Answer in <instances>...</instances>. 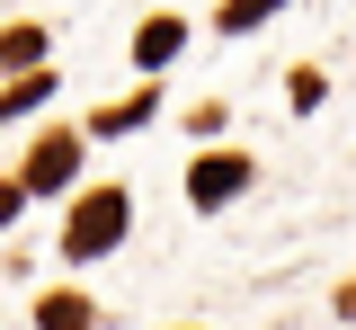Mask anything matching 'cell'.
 Returning <instances> with one entry per match:
<instances>
[{"label": "cell", "mask_w": 356, "mask_h": 330, "mask_svg": "<svg viewBox=\"0 0 356 330\" xmlns=\"http://www.w3.org/2000/svg\"><path fill=\"white\" fill-rule=\"evenodd\" d=\"M125 188H98V196H81V205H72V223H63V250H72V259H107V250H116V241H125Z\"/></svg>", "instance_id": "obj_1"}, {"label": "cell", "mask_w": 356, "mask_h": 330, "mask_svg": "<svg viewBox=\"0 0 356 330\" xmlns=\"http://www.w3.org/2000/svg\"><path fill=\"white\" fill-rule=\"evenodd\" d=\"M241 188H250V161L241 152H196V170H187V205L196 214H222Z\"/></svg>", "instance_id": "obj_2"}, {"label": "cell", "mask_w": 356, "mask_h": 330, "mask_svg": "<svg viewBox=\"0 0 356 330\" xmlns=\"http://www.w3.org/2000/svg\"><path fill=\"white\" fill-rule=\"evenodd\" d=\"M72 170H81V134H36V152L18 161L27 188H72Z\"/></svg>", "instance_id": "obj_3"}, {"label": "cell", "mask_w": 356, "mask_h": 330, "mask_svg": "<svg viewBox=\"0 0 356 330\" xmlns=\"http://www.w3.org/2000/svg\"><path fill=\"white\" fill-rule=\"evenodd\" d=\"M178 45H187V18H170V9H161V18H143V27H134V63H143V72H161V63H170Z\"/></svg>", "instance_id": "obj_4"}, {"label": "cell", "mask_w": 356, "mask_h": 330, "mask_svg": "<svg viewBox=\"0 0 356 330\" xmlns=\"http://www.w3.org/2000/svg\"><path fill=\"white\" fill-rule=\"evenodd\" d=\"M36 322H44V330H89V304H81V294H44Z\"/></svg>", "instance_id": "obj_5"}, {"label": "cell", "mask_w": 356, "mask_h": 330, "mask_svg": "<svg viewBox=\"0 0 356 330\" xmlns=\"http://www.w3.org/2000/svg\"><path fill=\"white\" fill-rule=\"evenodd\" d=\"M143 116H152V90H134V98H116V107L98 116V134H134Z\"/></svg>", "instance_id": "obj_6"}, {"label": "cell", "mask_w": 356, "mask_h": 330, "mask_svg": "<svg viewBox=\"0 0 356 330\" xmlns=\"http://www.w3.org/2000/svg\"><path fill=\"white\" fill-rule=\"evenodd\" d=\"M276 9H285V0H222V27H232V36H250L259 18H276Z\"/></svg>", "instance_id": "obj_7"}, {"label": "cell", "mask_w": 356, "mask_h": 330, "mask_svg": "<svg viewBox=\"0 0 356 330\" xmlns=\"http://www.w3.org/2000/svg\"><path fill=\"white\" fill-rule=\"evenodd\" d=\"M0 54H9V72H27V63L44 54V27H9V36H0Z\"/></svg>", "instance_id": "obj_8"}, {"label": "cell", "mask_w": 356, "mask_h": 330, "mask_svg": "<svg viewBox=\"0 0 356 330\" xmlns=\"http://www.w3.org/2000/svg\"><path fill=\"white\" fill-rule=\"evenodd\" d=\"M36 98H54V81H44V72H18V81H9V98H0V107H9V116H27Z\"/></svg>", "instance_id": "obj_9"}, {"label": "cell", "mask_w": 356, "mask_h": 330, "mask_svg": "<svg viewBox=\"0 0 356 330\" xmlns=\"http://www.w3.org/2000/svg\"><path fill=\"white\" fill-rule=\"evenodd\" d=\"M285 90H294V107H321V98H330V81H321V72H312V63H303V72H294Z\"/></svg>", "instance_id": "obj_10"}, {"label": "cell", "mask_w": 356, "mask_h": 330, "mask_svg": "<svg viewBox=\"0 0 356 330\" xmlns=\"http://www.w3.org/2000/svg\"><path fill=\"white\" fill-rule=\"evenodd\" d=\"M339 322H356V277H348V285H339Z\"/></svg>", "instance_id": "obj_11"}]
</instances>
